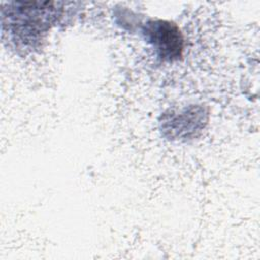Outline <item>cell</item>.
Here are the masks:
<instances>
[{
    "mask_svg": "<svg viewBox=\"0 0 260 260\" xmlns=\"http://www.w3.org/2000/svg\"><path fill=\"white\" fill-rule=\"evenodd\" d=\"M144 34L162 59L174 60L181 56L183 39L174 23L164 20L150 21L147 23Z\"/></svg>",
    "mask_w": 260,
    "mask_h": 260,
    "instance_id": "1",
    "label": "cell"
}]
</instances>
